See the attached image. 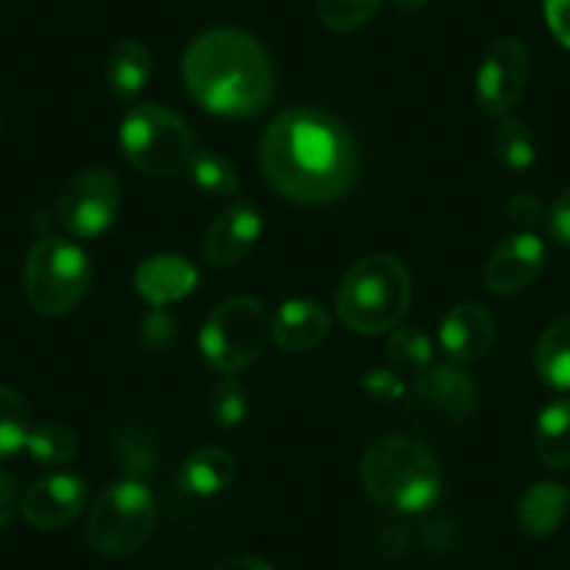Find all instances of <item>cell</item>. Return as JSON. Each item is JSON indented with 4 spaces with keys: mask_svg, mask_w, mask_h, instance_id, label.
<instances>
[{
    "mask_svg": "<svg viewBox=\"0 0 570 570\" xmlns=\"http://www.w3.org/2000/svg\"><path fill=\"white\" fill-rule=\"evenodd\" d=\"M26 451L46 468H65L79 456V436L62 422H40V425H31Z\"/></svg>",
    "mask_w": 570,
    "mask_h": 570,
    "instance_id": "obj_23",
    "label": "cell"
},
{
    "mask_svg": "<svg viewBox=\"0 0 570 570\" xmlns=\"http://www.w3.org/2000/svg\"><path fill=\"white\" fill-rule=\"evenodd\" d=\"M492 149H495L498 163H501L507 171H529L537 160V140L534 131L518 118H503L501 126L495 129L492 137Z\"/></svg>",
    "mask_w": 570,
    "mask_h": 570,
    "instance_id": "obj_24",
    "label": "cell"
},
{
    "mask_svg": "<svg viewBox=\"0 0 570 570\" xmlns=\"http://www.w3.org/2000/svg\"><path fill=\"white\" fill-rule=\"evenodd\" d=\"M361 386H364V392L375 400H397V397H405V394H409L403 377H400V372H394V370L366 372L364 381H361Z\"/></svg>",
    "mask_w": 570,
    "mask_h": 570,
    "instance_id": "obj_31",
    "label": "cell"
},
{
    "mask_svg": "<svg viewBox=\"0 0 570 570\" xmlns=\"http://www.w3.org/2000/svg\"><path fill=\"white\" fill-rule=\"evenodd\" d=\"M238 475V462L224 448H199L179 470V487L194 498L222 495Z\"/></svg>",
    "mask_w": 570,
    "mask_h": 570,
    "instance_id": "obj_18",
    "label": "cell"
},
{
    "mask_svg": "<svg viewBox=\"0 0 570 570\" xmlns=\"http://www.w3.org/2000/svg\"><path fill=\"white\" fill-rule=\"evenodd\" d=\"M546 20L557 42L570 51V0H542Z\"/></svg>",
    "mask_w": 570,
    "mask_h": 570,
    "instance_id": "obj_33",
    "label": "cell"
},
{
    "mask_svg": "<svg viewBox=\"0 0 570 570\" xmlns=\"http://www.w3.org/2000/svg\"><path fill=\"white\" fill-rule=\"evenodd\" d=\"M272 320L255 297L224 299L199 333L202 358L218 375H238L263 353Z\"/></svg>",
    "mask_w": 570,
    "mask_h": 570,
    "instance_id": "obj_8",
    "label": "cell"
},
{
    "mask_svg": "<svg viewBox=\"0 0 570 570\" xmlns=\"http://www.w3.org/2000/svg\"><path fill=\"white\" fill-rule=\"evenodd\" d=\"M534 370L546 386L570 392V314L542 333L534 350Z\"/></svg>",
    "mask_w": 570,
    "mask_h": 570,
    "instance_id": "obj_22",
    "label": "cell"
},
{
    "mask_svg": "<svg viewBox=\"0 0 570 570\" xmlns=\"http://www.w3.org/2000/svg\"><path fill=\"white\" fill-rule=\"evenodd\" d=\"M87 503L85 479L73 473H53L26 490L20 509L35 529L57 531L70 525Z\"/></svg>",
    "mask_w": 570,
    "mask_h": 570,
    "instance_id": "obj_13",
    "label": "cell"
},
{
    "mask_svg": "<svg viewBox=\"0 0 570 570\" xmlns=\"http://www.w3.org/2000/svg\"><path fill=\"white\" fill-rule=\"evenodd\" d=\"M389 364L394 366V372L400 375H416L431 366V358H434V344L416 327H400L394 331V336L389 338L386 344Z\"/></svg>",
    "mask_w": 570,
    "mask_h": 570,
    "instance_id": "obj_26",
    "label": "cell"
},
{
    "mask_svg": "<svg viewBox=\"0 0 570 570\" xmlns=\"http://www.w3.org/2000/svg\"><path fill=\"white\" fill-rule=\"evenodd\" d=\"M392 3H394V9H400V12H420L428 0H392Z\"/></svg>",
    "mask_w": 570,
    "mask_h": 570,
    "instance_id": "obj_38",
    "label": "cell"
},
{
    "mask_svg": "<svg viewBox=\"0 0 570 570\" xmlns=\"http://www.w3.org/2000/svg\"><path fill=\"white\" fill-rule=\"evenodd\" d=\"M207 409L216 425L222 428H238L246 420V411H249V397H246V389L235 381V375H224L222 381L213 386L210 400H207Z\"/></svg>",
    "mask_w": 570,
    "mask_h": 570,
    "instance_id": "obj_28",
    "label": "cell"
},
{
    "mask_svg": "<svg viewBox=\"0 0 570 570\" xmlns=\"http://www.w3.org/2000/svg\"><path fill=\"white\" fill-rule=\"evenodd\" d=\"M361 484L377 507L394 514H422L442 495L440 462L422 442L389 434L361 459Z\"/></svg>",
    "mask_w": 570,
    "mask_h": 570,
    "instance_id": "obj_3",
    "label": "cell"
},
{
    "mask_svg": "<svg viewBox=\"0 0 570 570\" xmlns=\"http://www.w3.org/2000/svg\"><path fill=\"white\" fill-rule=\"evenodd\" d=\"M120 210V185L107 168H92L65 185L57 199V222L73 238H101Z\"/></svg>",
    "mask_w": 570,
    "mask_h": 570,
    "instance_id": "obj_10",
    "label": "cell"
},
{
    "mask_svg": "<svg viewBox=\"0 0 570 570\" xmlns=\"http://www.w3.org/2000/svg\"><path fill=\"white\" fill-rule=\"evenodd\" d=\"M155 520L157 503L146 481L124 479L98 495L87 520V540L101 557L124 559L146 546Z\"/></svg>",
    "mask_w": 570,
    "mask_h": 570,
    "instance_id": "obj_7",
    "label": "cell"
},
{
    "mask_svg": "<svg viewBox=\"0 0 570 570\" xmlns=\"http://www.w3.org/2000/svg\"><path fill=\"white\" fill-rule=\"evenodd\" d=\"M529 51L518 37H501L490 46L479 76H475V101L492 118H507L523 98L529 85Z\"/></svg>",
    "mask_w": 570,
    "mask_h": 570,
    "instance_id": "obj_11",
    "label": "cell"
},
{
    "mask_svg": "<svg viewBox=\"0 0 570 570\" xmlns=\"http://www.w3.org/2000/svg\"><path fill=\"white\" fill-rule=\"evenodd\" d=\"M440 344L453 364H475L495 344V320L479 303H459L442 316Z\"/></svg>",
    "mask_w": 570,
    "mask_h": 570,
    "instance_id": "obj_14",
    "label": "cell"
},
{
    "mask_svg": "<svg viewBox=\"0 0 570 570\" xmlns=\"http://www.w3.org/2000/svg\"><path fill=\"white\" fill-rule=\"evenodd\" d=\"M534 451L540 462L551 470L570 464V400H553L537 416Z\"/></svg>",
    "mask_w": 570,
    "mask_h": 570,
    "instance_id": "obj_20",
    "label": "cell"
},
{
    "mask_svg": "<svg viewBox=\"0 0 570 570\" xmlns=\"http://www.w3.org/2000/svg\"><path fill=\"white\" fill-rule=\"evenodd\" d=\"M199 283V272L188 257L179 255H155L137 266L135 285L151 308H166V305L185 299Z\"/></svg>",
    "mask_w": 570,
    "mask_h": 570,
    "instance_id": "obj_16",
    "label": "cell"
},
{
    "mask_svg": "<svg viewBox=\"0 0 570 570\" xmlns=\"http://www.w3.org/2000/svg\"><path fill=\"white\" fill-rule=\"evenodd\" d=\"M190 179L207 196H235L240 190V179L235 168L213 151H196L188 166Z\"/></svg>",
    "mask_w": 570,
    "mask_h": 570,
    "instance_id": "obj_27",
    "label": "cell"
},
{
    "mask_svg": "<svg viewBox=\"0 0 570 570\" xmlns=\"http://www.w3.org/2000/svg\"><path fill=\"white\" fill-rule=\"evenodd\" d=\"M90 257L79 244L42 238L26 257V297L42 316L70 314L90 288Z\"/></svg>",
    "mask_w": 570,
    "mask_h": 570,
    "instance_id": "obj_6",
    "label": "cell"
},
{
    "mask_svg": "<svg viewBox=\"0 0 570 570\" xmlns=\"http://www.w3.org/2000/svg\"><path fill=\"white\" fill-rule=\"evenodd\" d=\"M548 233L559 246L570 249V188L553 202L551 213H548Z\"/></svg>",
    "mask_w": 570,
    "mask_h": 570,
    "instance_id": "obj_34",
    "label": "cell"
},
{
    "mask_svg": "<svg viewBox=\"0 0 570 570\" xmlns=\"http://www.w3.org/2000/svg\"><path fill=\"white\" fill-rule=\"evenodd\" d=\"M507 216L512 218L518 227H534V224L542 222V216H546V207H542V202L537 199V196L531 194H518L512 202L507 205Z\"/></svg>",
    "mask_w": 570,
    "mask_h": 570,
    "instance_id": "obj_32",
    "label": "cell"
},
{
    "mask_svg": "<svg viewBox=\"0 0 570 570\" xmlns=\"http://www.w3.org/2000/svg\"><path fill=\"white\" fill-rule=\"evenodd\" d=\"M151 53L142 42L124 40L109 51L104 73H107V85L118 98H135L137 92L146 87L151 79Z\"/></svg>",
    "mask_w": 570,
    "mask_h": 570,
    "instance_id": "obj_21",
    "label": "cell"
},
{
    "mask_svg": "<svg viewBox=\"0 0 570 570\" xmlns=\"http://www.w3.org/2000/svg\"><path fill=\"white\" fill-rule=\"evenodd\" d=\"M546 266V246L537 235L518 233L495 246L484 268V283L498 297H512L529 288Z\"/></svg>",
    "mask_w": 570,
    "mask_h": 570,
    "instance_id": "obj_12",
    "label": "cell"
},
{
    "mask_svg": "<svg viewBox=\"0 0 570 570\" xmlns=\"http://www.w3.org/2000/svg\"><path fill=\"white\" fill-rule=\"evenodd\" d=\"M383 0H316L320 20L331 31H355L381 9Z\"/></svg>",
    "mask_w": 570,
    "mask_h": 570,
    "instance_id": "obj_29",
    "label": "cell"
},
{
    "mask_svg": "<svg viewBox=\"0 0 570 570\" xmlns=\"http://www.w3.org/2000/svg\"><path fill=\"white\" fill-rule=\"evenodd\" d=\"M171 331L174 322L163 314V308H155V314H151L149 320H146V325H142V338H146L149 347H166L174 338Z\"/></svg>",
    "mask_w": 570,
    "mask_h": 570,
    "instance_id": "obj_35",
    "label": "cell"
},
{
    "mask_svg": "<svg viewBox=\"0 0 570 570\" xmlns=\"http://www.w3.org/2000/svg\"><path fill=\"white\" fill-rule=\"evenodd\" d=\"M115 442H118V462L126 470V479L142 481L146 475L155 473V445H149V440H142L135 428H126V434H120Z\"/></svg>",
    "mask_w": 570,
    "mask_h": 570,
    "instance_id": "obj_30",
    "label": "cell"
},
{
    "mask_svg": "<svg viewBox=\"0 0 570 570\" xmlns=\"http://www.w3.org/2000/svg\"><path fill=\"white\" fill-rule=\"evenodd\" d=\"M411 305V274L394 255H370L355 263L336 294L338 320L361 336L386 333Z\"/></svg>",
    "mask_w": 570,
    "mask_h": 570,
    "instance_id": "obj_4",
    "label": "cell"
},
{
    "mask_svg": "<svg viewBox=\"0 0 570 570\" xmlns=\"http://www.w3.org/2000/svg\"><path fill=\"white\" fill-rule=\"evenodd\" d=\"M331 331V314L316 299H288L272 316V338L285 353H308Z\"/></svg>",
    "mask_w": 570,
    "mask_h": 570,
    "instance_id": "obj_17",
    "label": "cell"
},
{
    "mask_svg": "<svg viewBox=\"0 0 570 570\" xmlns=\"http://www.w3.org/2000/svg\"><path fill=\"white\" fill-rule=\"evenodd\" d=\"M190 96L222 118H255L272 104L277 76L266 48L238 29H210L183 57Z\"/></svg>",
    "mask_w": 570,
    "mask_h": 570,
    "instance_id": "obj_2",
    "label": "cell"
},
{
    "mask_svg": "<svg viewBox=\"0 0 570 570\" xmlns=\"http://www.w3.org/2000/svg\"><path fill=\"white\" fill-rule=\"evenodd\" d=\"M409 411L425 428H453L473 416L479 386L456 364L428 366L409 389Z\"/></svg>",
    "mask_w": 570,
    "mask_h": 570,
    "instance_id": "obj_9",
    "label": "cell"
},
{
    "mask_svg": "<svg viewBox=\"0 0 570 570\" xmlns=\"http://www.w3.org/2000/svg\"><path fill=\"white\" fill-rule=\"evenodd\" d=\"M124 157L149 177H177L188 171L196 155L190 126L163 104H140L120 124Z\"/></svg>",
    "mask_w": 570,
    "mask_h": 570,
    "instance_id": "obj_5",
    "label": "cell"
},
{
    "mask_svg": "<svg viewBox=\"0 0 570 570\" xmlns=\"http://www.w3.org/2000/svg\"><path fill=\"white\" fill-rule=\"evenodd\" d=\"M263 235V216L249 202L227 207L205 235V261L218 268H229L255 249Z\"/></svg>",
    "mask_w": 570,
    "mask_h": 570,
    "instance_id": "obj_15",
    "label": "cell"
},
{
    "mask_svg": "<svg viewBox=\"0 0 570 570\" xmlns=\"http://www.w3.org/2000/svg\"><path fill=\"white\" fill-rule=\"evenodd\" d=\"M570 492L562 484H542L529 487L518 503V523L529 537H548L562 525L564 512H568Z\"/></svg>",
    "mask_w": 570,
    "mask_h": 570,
    "instance_id": "obj_19",
    "label": "cell"
},
{
    "mask_svg": "<svg viewBox=\"0 0 570 570\" xmlns=\"http://www.w3.org/2000/svg\"><path fill=\"white\" fill-rule=\"evenodd\" d=\"M213 570H274V568L257 557H229L224 559V562H218Z\"/></svg>",
    "mask_w": 570,
    "mask_h": 570,
    "instance_id": "obj_37",
    "label": "cell"
},
{
    "mask_svg": "<svg viewBox=\"0 0 570 570\" xmlns=\"http://www.w3.org/2000/svg\"><path fill=\"white\" fill-rule=\"evenodd\" d=\"M18 507H20L18 481L0 470V529L12 523L14 514H18Z\"/></svg>",
    "mask_w": 570,
    "mask_h": 570,
    "instance_id": "obj_36",
    "label": "cell"
},
{
    "mask_svg": "<svg viewBox=\"0 0 570 570\" xmlns=\"http://www.w3.org/2000/svg\"><path fill=\"white\" fill-rule=\"evenodd\" d=\"M31 431V411L12 389L0 386V462L26 448Z\"/></svg>",
    "mask_w": 570,
    "mask_h": 570,
    "instance_id": "obj_25",
    "label": "cell"
},
{
    "mask_svg": "<svg viewBox=\"0 0 570 570\" xmlns=\"http://www.w3.org/2000/svg\"><path fill=\"white\" fill-rule=\"evenodd\" d=\"M268 185L299 205H331L358 183V146L336 115L314 107L285 109L261 140Z\"/></svg>",
    "mask_w": 570,
    "mask_h": 570,
    "instance_id": "obj_1",
    "label": "cell"
}]
</instances>
